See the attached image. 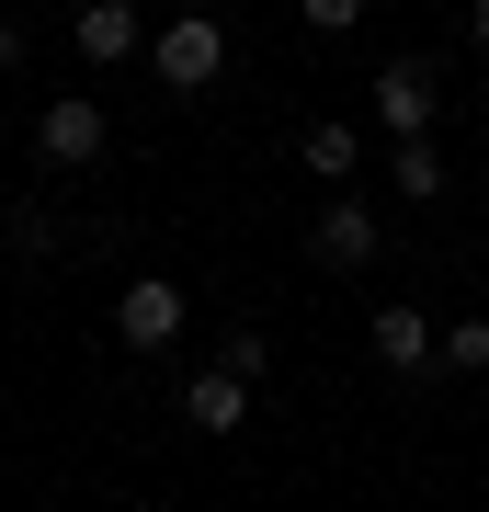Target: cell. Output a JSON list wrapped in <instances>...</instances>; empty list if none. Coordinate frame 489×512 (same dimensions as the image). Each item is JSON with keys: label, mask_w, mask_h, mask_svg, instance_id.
I'll list each match as a JSON object with an SVG mask.
<instances>
[{"label": "cell", "mask_w": 489, "mask_h": 512, "mask_svg": "<svg viewBox=\"0 0 489 512\" xmlns=\"http://www.w3.org/2000/svg\"><path fill=\"white\" fill-rule=\"evenodd\" d=\"M182 421H194V433H239V421H251V376H239V365H205L194 387H182Z\"/></svg>", "instance_id": "cell-8"}, {"label": "cell", "mask_w": 489, "mask_h": 512, "mask_svg": "<svg viewBox=\"0 0 489 512\" xmlns=\"http://www.w3.org/2000/svg\"><path fill=\"white\" fill-rule=\"evenodd\" d=\"M376 251H387V217H376L364 194H330L319 228H308V262H319V274H364Z\"/></svg>", "instance_id": "cell-4"}, {"label": "cell", "mask_w": 489, "mask_h": 512, "mask_svg": "<svg viewBox=\"0 0 489 512\" xmlns=\"http://www.w3.org/2000/svg\"><path fill=\"white\" fill-rule=\"evenodd\" d=\"M364 114H376L387 137H433V114H444V69H433V57H387V69L364 80Z\"/></svg>", "instance_id": "cell-2"}, {"label": "cell", "mask_w": 489, "mask_h": 512, "mask_svg": "<svg viewBox=\"0 0 489 512\" xmlns=\"http://www.w3.org/2000/svg\"><path fill=\"white\" fill-rule=\"evenodd\" d=\"M364 342H376L387 376H433V365H444V319H421L410 296H387V308L364 319Z\"/></svg>", "instance_id": "cell-7"}, {"label": "cell", "mask_w": 489, "mask_h": 512, "mask_svg": "<svg viewBox=\"0 0 489 512\" xmlns=\"http://www.w3.org/2000/svg\"><path fill=\"white\" fill-rule=\"evenodd\" d=\"M387 171H399V205H433L444 194V148L433 137H387Z\"/></svg>", "instance_id": "cell-10"}, {"label": "cell", "mask_w": 489, "mask_h": 512, "mask_svg": "<svg viewBox=\"0 0 489 512\" xmlns=\"http://www.w3.org/2000/svg\"><path fill=\"white\" fill-rule=\"evenodd\" d=\"M467 35H478V46H489V0H467Z\"/></svg>", "instance_id": "cell-15"}, {"label": "cell", "mask_w": 489, "mask_h": 512, "mask_svg": "<svg viewBox=\"0 0 489 512\" xmlns=\"http://www.w3.org/2000/svg\"><path fill=\"white\" fill-rule=\"evenodd\" d=\"M12 69H23V23L0 12V80H12Z\"/></svg>", "instance_id": "cell-14"}, {"label": "cell", "mask_w": 489, "mask_h": 512, "mask_svg": "<svg viewBox=\"0 0 489 512\" xmlns=\"http://www.w3.org/2000/svg\"><path fill=\"white\" fill-rule=\"evenodd\" d=\"M114 148V114L91 103V92H57L46 114H35V160H57V171H91Z\"/></svg>", "instance_id": "cell-5"}, {"label": "cell", "mask_w": 489, "mask_h": 512, "mask_svg": "<svg viewBox=\"0 0 489 512\" xmlns=\"http://www.w3.org/2000/svg\"><path fill=\"white\" fill-rule=\"evenodd\" d=\"M148 35H160V23H148L137 0H80V12H69L80 69H148Z\"/></svg>", "instance_id": "cell-3"}, {"label": "cell", "mask_w": 489, "mask_h": 512, "mask_svg": "<svg viewBox=\"0 0 489 512\" xmlns=\"http://www.w3.org/2000/svg\"><path fill=\"white\" fill-rule=\"evenodd\" d=\"M444 376H489V308L478 319H444Z\"/></svg>", "instance_id": "cell-11"}, {"label": "cell", "mask_w": 489, "mask_h": 512, "mask_svg": "<svg viewBox=\"0 0 489 512\" xmlns=\"http://www.w3.org/2000/svg\"><path fill=\"white\" fill-rule=\"evenodd\" d=\"M296 160H308V183H330V194H342V183H353V171H364V137L342 126V114H319V126H308V137H296Z\"/></svg>", "instance_id": "cell-9"}, {"label": "cell", "mask_w": 489, "mask_h": 512, "mask_svg": "<svg viewBox=\"0 0 489 512\" xmlns=\"http://www.w3.org/2000/svg\"><path fill=\"white\" fill-rule=\"evenodd\" d=\"M148 80L182 92V103L217 92V80H228V23H217V12H171L160 35H148Z\"/></svg>", "instance_id": "cell-1"}, {"label": "cell", "mask_w": 489, "mask_h": 512, "mask_svg": "<svg viewBox=\"0 0 489 512\" xmlns=\"http://www.w3.org/2000/svg\"><path fill=\"white\" fill-rule=\"evenodd\" d=\"M296 12H308V35H353V23H364V0H296Z\"/></svg>", "instance_id": "cell-13"}, {"label": "cell", "mask_w": 489, "mask_h": 512, "mask_svg": "<svg viewBox=\"0 0 489 512\" xmlns=\"http://www.w3.org/2000/svg\"><path fill=\"white\" fill-rule=\"evenodd\" d=\"M182 319H194V308H182L171 274H126V296H114V342H126V353H171Z\"/></svg>", "instance_id": "cell-6"}, {"label": "cell", "mask_w": 489, "mask_h": 512, "mask_svg": "<svg viewBox=\"0 0 489 512\" xmlns=\"http://www.w3.org/2000/svg\"><path fill=\"white\" fill-rule=\"evenodd\" d=\"M171 12H217V0H171Z\"/></svg>", "instance_id": "cell-16"}, {"label": "cell", "mask_w": 489, "mask_h": 512, "mask_svg": "<svg viewBox=\"0 0 489 512\" xmlns=\"http://www.w3.org/2000/svg\"><path fill=\"white\" fill-rule=\"evenodd\" d=\"M217 365H239V376L262 387V376H273V330H228V342H217Z\"/></svg>", "instance_id": "cell-12"}]
</instances>
